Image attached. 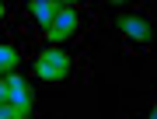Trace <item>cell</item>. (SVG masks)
Wrapping results in <instances>:
<instances>
[{"mask_svg": "<svg viewBox=\"0 0 157 119\" xmlns=\"http://www.w3.org/2000/svg\"><path fill=\"white\" fill-rule=\"evenodd\" d=\"M67 70H70V60L59 49H45L39 56V63H35V74L42 81H59V77H67Z\"/></svg>", "mask_w": 157, "mask_h": 119, "instance_id": "1", "label": "cell"}, {"mask_svg": "<svg viewBox=\"0 0 157 119\" xmlns=\"http://www.w3.org/2000/svg\"><path fill=\"white\" fill-rule=\"evenodd\" d=\"M73 28H77V11L70 4H56V18L49 25V39L52 42H67L73 35Z\"/></svg>", "mask_w": 157, "mask_h": 119, "instance_id": "2", "label": "cell"}, {"mask_svg": "<svg viewBox=\"0 0 157 119\" xmlns=\"http://www.w3.org/2000/svg\"><path fill=\"white\" fill-rule=\"evenodd\" d=\"M119 28H122L129 39H136V42H147V39H150V25L140 21V18H129V14H126L122 21H119Z\"/></svg>", "mask_w": 157, "mask_h": 119, "instance_id": "3", "label": "cell"}, {"mask_svg": "<svg viewBox=\"0 0 157 119\" xmlns=\"http://www.w3.org/2000/svg\"><path fill=\"white\" fill-rule=\"evenodd\" d=\"M32 14L39 18V25H42L45 32H49L52 18H56V4H52V0H35V4H32Z\"/></svg>", "mask_w": 157, "mask_h": 119, "instance_id": "4", "label": "cell"}, {"mask_svg": "<svg viewBox=\"0 0 157 119\" xmlns=\"http://www.w3.org/2000/svg\"><path fill=\"white\" fill-rule=\"evenodd\" d=\"M14 67H17V53L11 49V46H0V77L14 74Z\"/></svg>", "mask_w": 157, "mask_h": 119, "instance_id": "5", "label": "cell"}, {"mask_svg": "<svg viewBox=\"0 0 157 119\" xmlns=\"http://www.w3.org/2000/svg\"><path fill=\"white\" fill-rule=\"evenodd\" d=\"M0 105H7V81L0 77Z\"/></svg>", "mask_w": 157, "mask_h": 119, "instance_id": "6", "label": "cell"}, {"mask_svg": "<svg viewBox=\"0 0 157 119\" xmlns=\"http://www.w3.org/2000/svg\"><path fill=\"white\" fill-rule=\"evenodd\" d=\"M0 119H14L11 116V105H0Z\"/></svg>", "mask_w": 157, "mask_h": 119, "instance_id": "7", "label": "cell"}, {"mask_svg": "<svg viewBox=\"0 0 157 119\" xmlns=\"http://www.w3.org/2000/svg\"><path fill=\"white\" fill-rule=\"evenodd\" d=\"M0 18H4V4H0Z\"/></svg>", "mask_w": 157, "mask_h": 119, "instance_id": "8", "label": "cell"}]
</instances>
